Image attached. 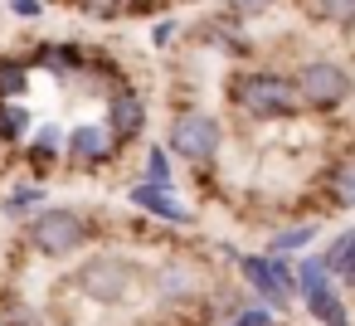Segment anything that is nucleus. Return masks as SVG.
Listing matches in <instances>:
<instances>
[{
    "mask_svg": "<svg viewBox=\"0 0 355 326\" xmlns=\"http://www.w3.org/2000/svg\"><path fill=\"white\" fill-rule=\"evenodd\" d=\"M224 103L234 108V117L253 122V127H272V122H292L302 112L292 74L272 69V64H234L224 74Z\"/></svg>",
    "mask_w": 355,
    "mask_h": 326,
    "instance_id": "nucleus-1",
    "label": "nucleus"
},
{
    "mask_svg": "<svg viewBox=\"0 0 355 326\" xmlns=\"http://www.w3.org/2000/svg\"><path fill=\"white\" fill-rule=\"evenodd\" d=\"M103 239V219L78 205H44L20 224V243L40 263H78Z\"/></svg>",
    "mask_w": 355,
    "mask_h": 326,
    "instance_id": "nucleus-2",
    "label": "nucleus"
},
{
    "mask_svg": "<svg viewBox=\"0 0 355 326\" xmlns=\"http://www.w3.org/2000/svg\"><path fill=\"white\" fill-rule=\"evenodd\" d=\"M73 287L93 307H122L137 292H146V263H137L132 253H117V248H93L73 263Z\"/></svg>",
    "mask_w": 355,
    "mask_h": 326,
    "instance_id": "nucleus-3",
    "label": "nucleus"
},
{
    "mask_svg": "<svg viewBox=\"0 0 355 326\" xmlns=\"http://www.w3.org/2000/svg\"><path fill=\"white\" fill-rule=\"evenodd\" d=\"M287 74H292V88H297L302 112H311V117H336V112H345L355 103V74L336 54H321V49L316 54H302Z\"/></svg>",
    "mask_w": 355,
    "mask_h": 326,
    "instance_id": "nucleus-4",
    "label": "nucleus"
},
{
    "mask_svg": "<svg viewBox=\"0 0 355 326\" xmlns=\"http://www.w3.org/2000/svg\"><path fill=\"white\" fill-rule=\"evenodd\" d=\"M161 146H166L175 161L195 166V171H214V161H219L224 146H229V127L219 122V112H209V108H200V103H180V108L171 112V122H166Z\"/></svg>",
    "mask_w": 355,
    "mask_h": 326,
    "instance_id": "nucleus-5",
    "label": "nucleus"
},
{
    "mask_svg": "<svg viewBox=\"0 0 355 326\" xmlns=\"http://www.w3.org/2000/svg\"><path fill=\"white\" fill-rule=\"evenodd\" d=\"M234 277L239 287L272 307L277 316H287L297 307V263L292 258H272V253H234Z\"/></svg>",
    "mask_w": 355,
    "mask_h": 326,
    "instance_id": "nucleus-6",
    "label": "nucleus"
},
{
    "mask_svg": "<svg viewBox=\"0 0 355 326\" xmlns=\"http://www.w3.org/2000/svg\"><path fill=\"white\" fill-rule=\"evenodd\" d=\"M122 141L107 132V122H73L64 127V166L73 175H98V171H112L122 161Z\"/></svg>",
    "mask_w": 355,
    "mask_h": 326,
    "instance_id": "nucleus-7",
    "label": "nucleus"
},
{
    "mask_svg": "<svg viewBox=\"0 0 355 326\" xmlns=\"http://www.w3.org/2000/svg\"><path fill=\"white\" fill-rule=\"evenodd\" d=\"M103 122H107V132H112L122 146H132V141H141L146 127H151V98H146L137 83H117V88L103 98Z\"/></svg>",
    "mask_w": 355,
    "mask_h": 326,
    "instance_id": "nucleus-8",
    "label": "nucleus"
},
{
    "mask_svg": "<svg viewBox=\"0 0 355 326\" xmlns=\"http://www.w3.org/2000/svg\"><path fill=\"white\" fill-rule=\"evenodd\" d=\"M127 205H132L137 214L166 224V229H180V234L200 229V214L180 200V190H156V185H146V180H132V185H127Z\"/></svg>",
    "mask_w": 355,
    "mask_h": 326,
    "instance_id": "nucleus-9",
    "label": "nucleus"
},
{
    "mask_svg": "<svg viewBox=\"0 0 355 326\" xmlns=\"http://www.w3.org/2000/svg\"><path fill=\"white\" fill-rule=\"evenodd\" d=\"M25 59L35 64V74H49L54 83L78 88L83 64H88V44H78V40H40V44H35Z\"/></svg>",
    "mask_w": 355,
    "mask_h": 326,
    "instance_id": "nucleus-10",
    "label": "nucleus"
},
{
    "mask_svg": "<svg viewBox=\"0 0 355 326\" xmlns=\"http://www.w3.org/2000/svg\"><path fill=\"white\" fill-rule=\"evenodd\" d=\"M20 161H25L30 180H49L64 166V127L59 122H35V132L20 146Z\"/></svg>",
    "mask_w": 355,
    "mask_h": 326,
    "instance_id": "nucleus-11",
    "label": "nucleus"
},
{
    "mask_svg": "<svg viewBox=\"0 0 355 326\" xmlns=\"http://www.w3.org/2000/svg\"><path fill=\"white\" fill-rule=\"evenodd\" d=\"M316 195H321L326 209L355 214V151H340L316 171Z\"/></svg>",
    "mask_w": 355,
    "mask_h": 326,
    "instance_id": "nucleus-12",
    "label": "nucleus"
},
{
    "mask_svg": "<svg viewBox=\"0 0 355 326\" xmlns=\"http://www.w3.org/2000/svg\"><path fill=\"white\" fill-rule=\"evenodd\" d=\"M297 302H302V311H306L316 326H355V311H350L345 292L336 287V277H326L316 292H302Z\"/></svg>",
    "mask_w": 355,
    "mask_h": 326,
    "instance_id": "nucleus-13",
    "label": "nucleus"
},
{
    "mask_svg": "<svg viewBox=\"0 0 355 326\" xmlns=\"http://www.w3.org/2000/svg\"><path fill=\"white\" fill-rule=\"evenodd\" d=\"M321 268L336 277V287L340 292H355V224H345V229H336L326 243H321Z\"/></svg>",
    "mask_w": 355,
    "mask_h": 326,
    "instance_id": "nucleus-14",
    "label": "nucleus"
},
{
    "mask_svg": "<svg viewBox=\"0 0 355 326\" xmlns=\"http://www.w3.org/2000/svg\"><path fill=\"white\" fill-rule=\"evenodd\" d=\"M316 239H321V224H316V219H297V224H277L258 253H272V258H302V253H311Z\"/></svg>",
    "mask_w": 355,
    "mask_h": 326,
    "instance_id": "nucleus-15",
    "label": "nucleus"
},
{
    "mask_svg": "<svg viewBox=\"0 0 355 326\" xmlns=\"http://www.w3.org/2000/svg\"><path fill=\"white\" fill-rule=\"evenodd\" d=\"M49 205V185L44 180H15L6 195H0V219H10V224H25L35 209Z\"/></svg>",
    "mask_w": 355,
    "mask_h": 326,
    "instance_id": "nucleus-16",
    "label": "nucleus"
},
{
    "mask_svg": "<svg viewBox=\"0 0 355 326\" xmlns=\"http://www.w3.org/2000/svg\"><path fill=\"white\" fill-rule=\"evenodd\" d=\"M35 64L25 54H0V103H30Z\"/></svg>",
    "mask_w": 355,
    "mask_h": 326,
    "instance_id": "nucleus-17",
    "label": "nucleus"
},
{
    "mask_svg": "<svg viewBox=\"0 0 355 326\" xmlns=\"http://www.w3.org/2000/svg\"><path fill=\"white\" fill-rule=\"evenodd\" d=\"M306 25L321 30H355V0H297Z\"/></svg>",
    "mask_w": 355,
    "mask_h": 326,
    "instance_id": "nucleus-18",
    "label": "nucleus"
},
{
    "mask_svg": "<svg viewBox=\"0 0 355 326\" xmlns=\"http://www.w3.org/2000/svg\"><path fill=\"white\" fill-rule=\"evenodd\" d=\"M30 132H35V108L30 103H0V146L20 151Z\"/></svg>",
    "mask_w": 355,
    "mask_h": 326,
    "instance_id": "nucleus-19",
    "label": "nucleus"
},
{
    "mask_svg": "<svg viewBox=\"0 0 355 326\" xmlns=\"http://www.w3.org/2000/svg\"><path fill=\"white\" fill-rule=\"evenodd\" d=\"M137 180H146V185H156V190H180V180H175V156L161 146V141H151L146 151H141V175Z\"/></svg>",
    "mask_w": 355,
    "mask_h": 326,
    "instance_id": "nucleus-20",
    "label": "nucleus"
},
{
    "mask_svg": "<svg viewBox=\"0 0 355 326\" xmlns=\"http://www.w3.org/2000/svg\"><path fill=\"white\" fill-rule=\"evenodd\" d=\"M272 6H277V0H219V20H229V25L248 30V25H258Z\"/></svg>",
    "mask_w": 355,
    "mask_h": 326,
    "instance_id": "nucleus-21",
    "label": "nucleus"
},
{
    "mask_svg": "<svg viewBox=\"0 0 355 326\" xmlns=\"http://www.w3.org/2000/svg\"><path fill=\"white\" fill-rule=\"evenodd\" d=\"M219 326H282V316H277L272 307H263V302H253V297H248V302H239Z\"/></svg>",
    "mask_w": 355,
    "mask_h": 326,
    "instance_id": "nucleus-22",
    "label": "nucleus"
},
{
    "mask_svg": "<svg viewBox=\"0 0 355 326\" xmlns=\"http://www.w3.org/2000/svg\"><path fill=\"white\" fill-rule=\"evenodd\" d=\"M0 326H49V321H44V311H40L35 302L6 297V302H0Z\"/></svg>",
    "mask_w": 355,
    "mask_h": 326,
    "instance_id": "nucleus-23",
    "label": "nucleus"
},
{
    "mask_svg": "<svg viewBox=\"0 0 355 326\" xmlns=\"http://www.w3.org/2000/svg\"><path fill=\"white\" fill-rule=\"evenodd\" d=\"M180 35H185V25H180L175 15H156L146 40H151V49H156V54H166V49H175V44H180Z\"/></svg>",
    "mask_w": 355,
    "mask_h": 326,
    "instance_id": "nucleus-24",
    "label": "nucleus"
},
{
    "mask_svg": "<svg viewBox=\"0 0 355 326\" xmlns=\"http://www.w3.org/2000/svg\"><path fill=\"white\" fill-rule=\"evenodd\" d=\"M6 15L20 20V25H35V20L49 15V6H44V0H6Z\"/></svg>",
    "mask_w": 355,
    "mask_h": 326,
    "instance_id": "nucleus-25",
    "label": "nucleus"
},
{
    "mask_svg": "<svg viewBox=\"0 0 355 326\" xmlns=\"http://www.w3.org/2000/svg\"><path fill=\"white\" fill-rule=\"evenodd\" d=\"M132 326H141V321H132Z\"/></svg>",
    "mask_w": 355,
    "mask_h": 326,
    "instance_id": "nucleus-26",
    "label": "nucleus"
}]
</instances>
